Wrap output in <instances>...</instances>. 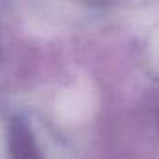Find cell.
Segmentation results:
<instances>
[{
    "label": "cell",
    "mask_w": 159,
    "mask_h": 159,
    "mask_svg": "<svg viewBox=\"0 0 159 159\" xmlns=\"http://www.w3.org/2000/svg\"><path fill=\"white\" fill-rule=\"evenodd\" d=\"M39 131L25 114H11L2 125V139L6 159H47Z\"/></svg>",
    "instance_id": "cell-1"
}]
</instances>
